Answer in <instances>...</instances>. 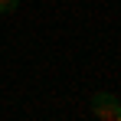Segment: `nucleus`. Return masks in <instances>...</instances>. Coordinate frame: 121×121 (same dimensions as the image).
Masks as SVG:
<instances>
[{"label": "nucleus", "instance_id": "nucleus-2", "mask_svg": "<svg viewBox=\"0 0 121 121\" xmlns=\"http://www.w3.org/2000/svg\"><path fill=\"white\" fill-rule=\"evenodd\" d=\"M20 7V0H0V13H13Z\"/></svg>", "mask_w": 121, "mask_h": 121}, {"label": "nucleus", "instance_id": "nucleus-3", "mask_svg": "<svg viewBox=\"0 0 121 121\" xmlns=\"http://www.w3.org/2000/svg\"><path fill=\"white\" fill-rule=\"evenodd\" d=\"M115 121H121V105H118V115H115Z\"/></svg>", "mask_w": 121, "mask_h": 121}, {"label": "nucleus", "instance_id": "nucleus-1", "mask_svg": "<svg viewBox=\"0 0 121 121\" xmlns=\"http://www.w3.org/2000/svg\"><path fill=\"white\" fill-rule=\"evenodd\" d=\"M118 105L121 101L115 98L111 92H95V95H92V111H95V118H101V121H115Z\"/></svg>", "mask_w": 121, "mask_h": 121}]
</instances>
